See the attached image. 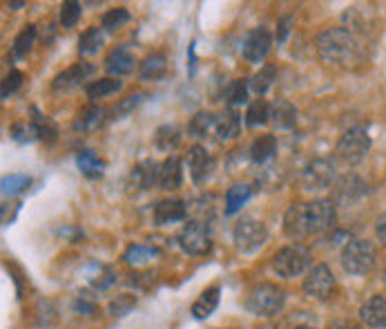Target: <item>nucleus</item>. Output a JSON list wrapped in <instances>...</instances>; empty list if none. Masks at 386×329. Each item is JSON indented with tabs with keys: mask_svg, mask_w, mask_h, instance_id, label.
<instances>
[{
	"mask_svg": "<svg viewBox=\"0 0 386 329\" xmlns=\"http://www.w3.org/2000/svg\"><path fill=\"white\" fill-rule=\"evenodd\" d=\"M317 54L326 65L335 67H348L362 60V45L353 32H348L346 27H330L326 32H322L317 41Z\"/></svg>",
	"mask_w": 386,
	"mask_h": 329,
	"instance_id": "obj_1",
	"label": "nucleus"
},
{
	"mask_svg": "<svg viewBox=\"0 0 386 329\" xmlns=\"http://www.w3.org/2000/svg\"><path fill=\"white\" fill-rule=\"evenodd\" d=\"M270 264L279 278H300L313 269V251L304 245H288L277 251Z\"/></svg>",
	"mask_w": 386,
	"mask_h": 329,
	"instance_id": "obj_2",
	"label": "nucleus"
},
{
	"mask_svg": "<svg viewBox=\"0 0 386 329\" xmlns=\"http://www.w3.org/2000/svg\"><path fill=\"white\" fill-rule=\"evenodd\" d=\"M377 264V249L371 240H350L341 249V266L350 275H366Z\"/></svg>",
	"mask_w": 386,
	"mask_h": 329,
	"instance_id": "obj_3",
	"label": "nucleus"
},
{
	"mask_svg": "<svg viewBox=\"0 0 386 329\" xmlns=\"http://www.w3.org/2000/svg\"><path fill=\"white\" fill-rule=\"evenodd\" d=\"M284 302L286 293L282 287H277L273 282H261L248 291L243 305L252 316H277L284 309Z\"/></svg>",
	"mask_w": 386,
	"mask_h": 329,
	"instance_id": "obj_4",
	"label": "nucleus"
},
{
	"mask_svg": "<svg viewBox=\"0 0 386 329\" xmlns=\"http://www.w3.org/2000/svg\"><path fill=\"white\" fill-rule=\"evenodd\" d=\"M368 150H371V137L364 126H353L344 130V135L337 139L335 146V157L339 161L348 163V166H357L366 159Z\"/></svg>",
	"mask_w": 386,
	"mask_h": 329,
	"instance_id": "obj_5",
	"label": "nucleus"
},
{
	"mask_svg": "<svg viewBox=\"0 0 386 329\" xmlns=\"http://www.w3.org/2000/svg\"><path fill=\"white\" fill-rule=\"evenodd\" d=\"M268 240V229L264 222L254 218H241L232 229V242L237 251L241 253H254L266 245Z\"/></svg>",
	"mask_w": 386,
	"mask_h": 329,
	"instance_id": "obj_6",
	"label": "nucleus"
},
{
	"mask_svg": "<svg viewBox=\"0 0 386 329\" xmlns=\"http://www.w3.org/2000/svg\"><path fill=\"white\" fill-rule=\"evenodd\" d=\"M179 247L186 251L188 256H206L213 249V233H210L208 222L188 220L177 236Z\"/></svg>",
	"mask_w": 386,
	"mask_h": 329,
	"instance_id": "obj_7",
	"label": "nucleus"
},
{
	"mask_svg": "<svg viewBox=\"0 0 386 329\" xmlns=\"http://www.w3.org/2000/svg\"><path fill=\"white\" fill-rule=\"evenodd\" d=\"M337 163L328 157H317L306 163L302 170V184L306 190H326L337 181Z\"/></svg>",
	"mask_w": 386,
	"mask_h": 329,
	"instance_id": "obj_8",
	"label": "nucleus"
},
{
	"mask_svg": "<svg viewBox=\"0 0 386 329\" xmlns=\"http://www.w3.org/2000/svg\"><path fill=\"white\" fill-rule=\"evenodd\" d=\"M337 291V278L328 264H315L304 278V293L317 300H328Z\"/></svg>",
	"mask_w": 386,
	"mask_h": 329,
	"instance_id": "obj_9",
	"label": "nucleus"
},
{
	"mask_svg": "<svg viewBox=\"0 0 386 329\" xmlns=\"http://www.w3.org/2000/svg\"><path fill=\"white\" fill-rule=\"evenodd\" d=\"M306 218H309V233L322 236L330 231L337 222V206L333 200H313L306 202Z\"/></svg>",
	"mask_w": 386,
	"mask_h": 329,
	"instance_id": "obj_10",
	"label": "nucleus"
},
{
	"mask_svg": "<svg viewBox=\"0 0 386 329\" xmlns=\"http://www.w3.org/2000/svg\"><path fill=\"white\" fill-rule=\"evenodd\" d=\"M368 195V184L359 177V175H344L335 181V186H333V202L335 206H353L357 202H362L364 197Z\"/></svg>",
	"mask_w": 386,
	"mask_h": 329,
	"instance_id": "obj_11",
	"label": "nucleus"
},
{
	"mask_svg": "<svg viewBox=\"0 0 386 329\" xmlns=\"http://www.w3.org/2000/svg\"><path fill=\"white\" fill-rule=\"evenodd\" d=\"M217 161L215 157L206 150V146H192L188 150V170H190V179L195 186H204L206 181L213 177Z\"/></svg>",
	"mask_w": 386,
	"mask_h": 329,
	"instance_id": "obj_12",
	"label": "nucleus"
},
{
	"mask_svg": "<svg viewBox=\"0 0 386 329\" xmlns=\"http://www.w3.org/2000/svg\"><path fill=\"white\" fill-rule=\"evenodd\" d=\"M273 41L275 36L270 34L268 27H254L248 32V36L243 41V58L248 60V63L259 65L261 60L268 56L270 47H273Z\"/></svg>",
	"mask_w": 386,
	"mask_h": 329,
	"instance_id": "obj_13",
	"label": "nucleus"
},
{
	"mask_svg": "<svg viewBox=\"0 0 386 329\" xmlns=\"http://www.w3.org/2000/svg\"><path fill=\"white\" fill-rule=\"evenodd\" d=\"M159 170H161L159 161L154 159L138 161L128 175V188L134 190V193H145V190L159 186Z\"/></svg>",
	"mask_w": 386,
	"mask_h": 329,
	"instance_id": "obj_14",
	"label": "nucleus"
},
{
	"mask_svg": "<svg viewBox=\"0 0 386 329\" xmlns=\"http://www.w3.org/2000/svg\"><path fill=\"white\" fill-rule=\"evenodd\" d=\"M96 67L92 63H87V60H81V63H74L72 67H67L60 74L54 76V81H51V90L54 92H69L74 90L76 85H81L83 81H87L90 76L94 74Z\"/></svg>",
	"mask_w": 386,
	"mask_h": 329,
	"instance_id": "obj_15",
	"label": "nucleus"
},
{
	"mask_svg": "<svg viewBox=\"0 0 386 329\" xmlns=\"http://www.w3.org/2000/svg\"><path fill=\"white\" fill-rule=\"evenodd\" d=\"M284 233L293 240L311 238L309 218H306V202H297L288 206V211L284 213Z\"/></svg>",
	"mask_w": 386,
	"mask_h": 329,
	"instance_id": "obj_16",
	"label": "nucleus"
},
{
	"mask_svg": "<svg viewBox=\"0 0 386 329\" xmlns=\"http://www.w3.org/2000/svg\"><path fill=\"white\" fill-rule=\"evenodd\" d=\"M154 224L165 227V224H177L188 218V204L179 197H168L154 204Z\"/></svg>",
	"mask_w": 386,
	"mask_h": 329,
	"instance_id": "obj_17",
	"label": "nucleus"
},
{
	"mask_svg": "<svg viewBox=\"0 0 386 329\" xmlns=\"http://www.w3.org/2000/svg\"><path fill=\"white\" fill-rule=\"evenodd\" d=\"M134 65H136V58H134V54L125 45L114 47L110 54L105 56V60H103L105 72L112 74L114 79H119V76H125V74H132L134 72Z\"/></svg>",
	"mask_w": 386,
	"mask_h": 329,
	"instance_id": "obj_18",
	"label": "nucleus"
},
{
	"mask_svg": "<svg viewBox=\"0 0 386 329\" xmlns=\"http://www.w3.org/2000/svg\"><path fill=\"white\" fill-rule=\"evenodd\" d=\"M215 133L219 141H230L237 139L241 133V117L234 108H226L215 117Z\"/></svg>",
	"mask_w": 386,
	"mask_h": 329,
	"instance_id": "obj_19",
	"label": "nucleus"
},
{
	"mask_svg": "<svg viewBox=\"0 0 386 329\" xmlns=\"http://www.w3.org/2000/svg\"><path fill=\"white\" fill-rule=\"evenodd\" d=\"M359 318L362 323L373 329H386V298L373 296L359 307Z\"/></svg>",
	"mask_w": 386,
	"mask_h": 329,
	"instance_id": "obj_20",
	"label": "nucleus"
},
{
	"mask_svg": "<svg viewBox=\"0 0 386 329\" xmlns=\"http://www.w3.org/2000/svg\"><path fill=\"white\" fill-rule=\"evenodd\" d=\"M183 184V161L177 155H170L168 159L161 161L159 170V186L163 190H177Z\"/></svg>",
	"mask_w": 386,
	"mask_h": 329,
	"instance_id": "obj_21",
	"label": "nucleus"
},
{
	"mask_svg": "<svg viewBox=\"0 0 386 329\" xmlns=\"http://www.w3.org/2000/svg\"><path fill=\"white\" fill-rule=\"evenodd\" d=\"M270 124L277 130H291L297 124V108L291 101L277 99L275 103H270Z\"/></svg>",
	"mask_w": 386,
	"mask_h": 329,
	"instance_id": "obj_22",
	"label": "nucleus"
},
{
	"mask_svg": "<svg viewBox=\"0 0 386 329\" xmlns=\"http://www.w3.org/2000/svg\"><path fill=\"white\" fill-rule=\"evenodd\" d=\"M277 155V137L275 135H261L257 137L252 144H250V150H248V157L252 163H257V166H264V163H270Z\"/></svg>",
	"mask_w": 386,
	"mask_h": 329,
	"instance_id": "obj_23",
	"label": "nucleus"
},
{
	"mask_svg": "<svg viewBox=\"0 0 386 329\" xmlns=\"http://www.w3.org/2000/svg\"><path fill=\"white\" fill-rule=\"evenodd\" d=\"M34 139H40L45 144H54L58 137V128L49 117H45L38 108H32V119H29Z\"/></svg>",
	"mask_w": 386,
	"mask_h": 329,
	"instance_id": "obj_24",
	"label": "nucleus"
},
{
	"mask_svg": "<svg viewBox=\"0 0 386 329\" xmlns=\"http://www.w3.org/2000/svg\"><path fill=\"white\" fill-rule=\"evenodd\" d=\"M168 72V56L163 52H152L143 58L141 67H138V76L143 81H159Z\"/></svg>",
	"mask_w": 386,
	"mask_h": 329,
	"instance_id": "obj_25",
	"label": "nucleus"
},
{
	"mask_svg": "<svg viewBox=\"0 0 386 329\" xmlns=\"http://www.w3.org/2000/svg\"><path fill=\"white\" fill-rule=\"evenodd\" d=\"M219 298H221V287L219 284H213V287H208L201 296L195 300V305H192V316L197 320H206L215 314V309L219 307Z\"/></svg>",
	"mask_w": 386,
	"mask_h": 329,
	"instance_id": "obj_26",
	"label": "nucleus"
},
{
	"mask_svg": "<svg viewBox=\"0 0 386 329\" xmlns=\"http://www.w3.org/2000/svg\"><path fill=\"white\" fill-rule=\"evenodd\" d=\"M375 14L371 7H366V10H362V7H350V10L344 14V21H346V30L348 32H359V34H368L371 32V27L375 25Z\"/></svg>",
	"mask_w": 386,
	"mask_h": 329,
	"instance_id": "obj_27",
	"label": "nucleus"
},
{
	"mask_svg": "<svg viewBox=\"0 0 386 329\" xmlns=\"http://www.w3.org/2000/svg\"><path fill=\"white\" fill-rule=\"evenodd\" d=\"M181 139H183L181 128L174 126V124L159 126V128H156V133H154V146H156V150H161V152H172V150H177L179 144H181Z\"/></svg>",
	"mask_w": 386,
	"mask_h": 329,
	"instance_id": "obj_28",
	"label": "nucleus"
},
{
	"mask_svg": "<svg viewBox=\"0 0 386 329\" xmlns=\"http://www.w3.org/2000/svg\"><path fill=\"white\" fill-rule=\"evenodd\" d=\"M252 197V186L248 184H234L228 188L226 193V202H224V213L226 215H234L239 213L245 204H248V200Z\"/></svg>",
	"mask_w": 386,
	"mask_h": 329,
	"instance_id": "obj_29",
	"label": "nucleus"
},
{
	"mask_svg": "<svg viewBox=\"0 0 386 329\" xmlns=\"http://www.w3.org/2000/svg\"><path fill=\"white\" fill-rule=\"evenodd\" d=\"M85 278H87V282H90L94 289L103 291V289H108V287H112L114 282H117V273H114L108 264L92 262V264H87Z\"/></svg>",
	"mask_w": 386,
	"mask_h": 329,
	"instance_id": "obj_30",
	"label": "nucleus"
},
{
	"mask_svg": "<svg viewBox=\"0 0 386 329\" xmlns=\"http://www.w3.org/2000/svg\"><path fill=\"white\" fill-rule=\"evenodd\" d=\"M76 166L87 179H101L105 172V161L94 150H81L76 155Z\"/></svg>",
	"mask_w": 386,
	"mask_h": 329,
	"instance_id": "obj_31",
	"label": "nucleus"
},
{
	"mask_svg": "<svg viewBox=\"0 0 386 329\" xmlns=\"http://www.w3.org/2000/svg\"><path fill=\"white\" fill-rule=\"evenodd\" d=\"M105 115H108V112H105L101 106H87L76 115L72 128L76 133H87V130H94L96 126H101Z\"/></svg>",
	"mask_w": 386,
	"mask_h": 329,
	"instance_id": "obj_32",
	"label": "nucleus"
},
{
	"mask_svg": "<svg viewBox=\"0 0 386 329\" xmlns=\"http://www.w3.org/2000/svg\"><path fill=\"white\" fill-rule=\"evenodd\" d=\"M36 25H25V27L19 32V36L14 38V45H12V56L16 60H21L29 54V49L34 47V41H36Z\"/></svg>",
	"mask_w": 386,
	"mask_h": 329,
	"instance_id": "obj_33",
	"label": "nucleus"
},
{
	"mask_svg": "<svg viewBox=\"0 0 386 329\" xmlns=\"http://www.w3.org/2000/svg\"><path fill=\"white\" fill-rule=\"evenodd\" d=\"M121 90H123V81L114 79V76H105V79L92 81L87 85V97L92 101H99V99H105V97H110V94H117Z\"/></svg>",
	"mask_w": 386,
	"mask_h": 329,
	"instance_id": "obj_34",
	"label": "nucleus"
},
{
	"mask_svg": "<svg viewBox=\"0 0 386 329\" xmlns=\"http://www.w3.org/2000/svg\"><path fill=\"white\" fill-rule=\"evenodd\" d=\"M257 184L264 190H279L284 184V170L277 163H264L257 172Z\"/></svg>",
	"mask_w": 386,
	"mask_h": 329,
	"instance_id": "obj_35",
	"label": "nucleus"
},
{
	"mask_svg": "<svg viewBox=\"0 0 386 329\" xmlns=\"http://www.w3.org/2000/svg\"><path fill=\"white\" fill-rule=\"evenodd\" d=\"M248 92H250V81L248 79H234L226 85L224 97L228 108L241 106V103H248Z\"/></svg>",
	"mask_w": 386,
	"mask_h": 329,
	"instance_id": "obj_36",
	"label": "nucleus"
},
{
	"mask_svg": "<svg viewBox=\"0 0 386 329\" xmlns=\"http://www.w3.org/2000/svg\"><path fill=\"white\" fill-rule=\"evenodd\" d=\"M215 117L217 115H213V112H197L188 124L190 137H195V139H206V137L215 130Z\"/></svg>",
	"mask_w": 386,
	"mask_h": 329,
	"instance_id": "obj_37",
	"label": "nucleus"
},
{
	"mask_svg": "<svg viewBox=\"0 0 386 329\" xmlns=\"http://www.w3.org/2000/svg\"><path fill=\"white\" fill-rule=\"evenodd\" d=\"M275 81H277V67H275L273 63H266V65L261 67V70L250 79V90L261 97V94H266L270 88H273Z\"/></svg>",
	"mask_w": 386,
	"mask_h": 329,
	"instance_id": "obj_38",
	"label": "nucleus"
},
{
	"mask_svg": "<svg viewBox=\"0 0 386 329\" xmlns=\"http://www.w3.org/2000/svg\"><path fill=\"white\" fill-rule=\"evenodd\" d=\"M268 121H270V103L266 99L252 101L248 110H245V126L257 128V126L268 124Z\"/></svg>",
	"mask_w": 386,
	"mask_h": 329,
	"instance_id": "obj_39",
	"label": "nucleus"
},
{
	"mask_svg": "<svg viewBox=\"0 0 386 329\" xmlns=\"http://www.w3.org/2000/svg\"><path fill=\"white\" fill-rule=\"evenodd\" d=\"M159 256V249L154 247H145V245H130L123 253V262L132 264V266H141L145 262H150L152 258Z\"/></svg>",
	"mask_w": 386,
	"mask_h": 329,
	"instance_id": "obj_40",
	"label": "nucleus"
},
{
	"mask_svg": "<svg viewBox=\"0 0 386 329\" xmlns=\"http://www.w3.org/2000/svg\"><path fill=\"white\" fill-rule=\"evenodd\" d=\"M143 99H145V94L143 92H134V94H130V97H125V99H121L117 106H112L110 110H108V119L110 121H119V119H125L130 112H132L134 108H138L143 103Z\"/></svg>",
	"mask_w": 386,
	"mask_h": 329,
	"instance_id": "obj_41",
	"label": "nucleus"
},
{
	"mask_svg": "<svg viewBox=\"0 0 386 329\" xmlns=\"http://www.w3.org/2000/svg\"><path fill=\"white\" fill-rule=\"evenodd\" d=\"M130 19H132V16H130V12L125 10V7H114V10H108L103 14L101 30L103 32H117L125 23H130Z\"/></svg>",
	"mask_w": 386,
	"mask_h": 329,
	"instance_id": "obj_42",
	"label": "nucleus"
},
{
	"mask_svg": "<svg viewBox=\"0 0 386 329\" xmlns=\"http://www.w3.org/2000/svg\"><path fill=\"white\" fill-rule=\"evenodd\" d=\"M103 47V30L101 27H90L81 34L78 38V52L81 54H96Z\"/></svg>",
	"mask_w": 386,
	"mask_h": 329,
	"instance_id": "obj_43",
	"label": "nucleus"
},
{
	"mask_svg": "<svg viewBox=\"0 0 386 329\" xmlns=\"http://www.w3.org/2000/svg\"><path fill=\"white\" fill-rule=\"evenodd\" d=\"M81 14H83V5L76 3V0H67V3L60 5V14H58L60 27L63 30L76 27V23L81 21Z\"/></svg>",
	"mask_w": 386,
	"mask_h": 329,
	"instance_id": "obj_44",
	"label": "nucleus"
},
{
	"mask_svg": "<svg viewBox=\"0 0 386 329\" xmlns=\"http://www.w3.org/2000/svg\"><path fill=\"white\" fill-rule=\"evenodd\" d=\"M29 186H32V177H27V175H5L3 177V195L5 197L21 195Z\"/></svg>",
	"mask_w": 386,
	"mask_h": 329,
	"instance_id": "obj_45",
	"label": "nucleus"
},
{
	"mask_svg": "<svg viewBox=\"0 0 386 329\" xmlns=\"http://www.w3.org/2000/svg\"><path fill=\"white\" fill-rule=\"evenodd\" d=\"M134 305H136V298L134 296H130V293H121V296H117V298L110 302V314L114 318H121V316L130 314V311L134 309Z\"/></svg>",
	"mask_w": 386,
	"mask_h": 329,
	"instance_id": "obj_46",
	"label": "nucleus"
},
{
	"mask_svg": "<svg viewBox=\"0 0 386 329\" xmlns=\"http://www.w3.org/2000/svg\"><path fill=\"white\" fill-rule=\"evenodd\" d=\"M36 311H38V325L40 327H51L54 325V320H56V309H54V305H51L49 300H40L38 302V307H36Z\"/></svg>",
	"mask_w": 386,
	"mask_h": 329,
	"instance_id": "obj_47",
	"label": "nucleus"
},
{
	"mask_svg": "<svg viewBox=\"0 0 386 329\" xmlns=\"http://www.w3.org/2000/svg\"><path fill=\"white\" fill-rule=\"evenodd\" d=\"M23 85V72L21 70H10V74L5 76V81H3V99H10L12 94L19 90Z\"/></svg>",
	"mask_w": 386,
	"mask_h": 329,
	"instance_id": "obj_48",
	"label": "nucleus"
},
{
	"mask_svg": "<svg viewBox=\"0 0 386 329\" xmlns=\"http://www.w3.org/2000/svg\"><path fill=\"white\" fill-rule=\"evenodd\" d=\"M72 309L76 311V314H81V316H96V314H99V307H96V302L85 300V298L74 300Z\"/></svg>",
	"mask_w": 386,
	"mask_h": 329,
	"instance_id": "obj_49",
	"label": "nucleus"
},
{
	"mask_svg": "<svg viewBox=\"0 0 386 329\" xmlns=\"http://www.w3.org/2000/svg\"><path fill=\"white\" fill-rule=\"evenodd\" d=\"M291 25H293V16H284V19H279V23H277V32H275V41H277V45H282V43H286L288 34H291Z\"/></svg>",
	"mask_w": 386,
	"mask_h": 329,
	"instance_id": "obj_50",
	"label": "nucleus"
},
{
	"mask_svg": "<svg viewBox=\"0 0 386 329\" xmlns=\"http://www.w3.org/2000/svg\"><path fill=\"white\" fill-rule=\"evenodd\" d=\"M32 137H34V133H32V126L29 124H23V121H21V124H14L12 126V139L14 141H29L32 139Z\"/></svg>",
	"mask_w": 386,
	"mask_h": 329,
	"instance_id": "obj_51",
	"label": "nucleus"
},
{
	"mask_svg": "<svg viewBox=\"0 0 386 329\" xmlns=\"http://www.w3.org/2000/svg\"><path fill=\"white\" fill-rule=\"evenodd\" d=\"M375 233H377V240H380L382 245L386 247V213H382L380 218H377V222H375Z\"/></svg>",
	"mask_w": 386,
	"mask_h": 329,
	"instance_id": "obj_52",
	"label": "nucleus"
},
{
	"mask_svg": "<svg viewBox=\"0 0 386 329\" xmlns=\"http://www.w3.org/2000/svg\"><path fill=\"white\" fill-rule=\"evenodd\" d=\"M333 329H359L355 323H348V320H339V323L333 325Z\"/></svg>",
	"mask_w": 386,
	"mask_h": 329,
	"instance_id": "obj_53",
	"label": "nucleus"
},
{
	"mask_svg": "<svg viewBox=\"0 0 386 329\" xmlns=\"http://www.w3.org/2000/svg\"><path fill=\"white\" fill-rule=\"evenodd\" d=\"M12 10H21V7H25V3H10Z\"/></svg>",
	"mask_w": 386,
	"mask_h": 329,
	"instance_id": "obj_54",
	"label": "nucleus"
},
{
	"mask_svg": "<svg viewBox=\"0 0 386 329\" xmlns=\"http://www.w3.org/2000/svg\"><path fill=\"white\" fill-rule=\"evenodd\" d=\"M295 329H315V327H311V325H297Z\"/></svg>",
	"mask_w": 386,
	"mask_h": 329,
	"instance_id": "obj_55",
	"label": "nucleus"
},
{
	"mask_svg": "<svg viewBox=\"0 0 386 329\" xmlns=\"http://www.w3.org/2000/svg\"><path fill=\"white\" fill-rule=\"evenodd\" d=\"M384 284H386V271H384Z\"/></svg>",
	"mask_w": 386,
	"mask_h": 329,
	"instance_id": "obj_56",
	"label": "nucleus"
}]
</instances>
